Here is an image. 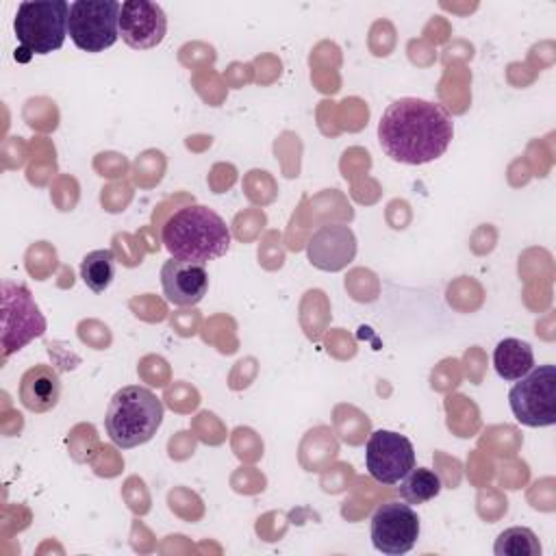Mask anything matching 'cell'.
<instances>
[{"label": "cell", "mask_w": 556, "mask_h": 556, "mask_svg": "<svg viewBox=\"0 0 556 556\" xmlns=\"http://www.w3.org/2000/svg\"><path fill=\"white\" fill-rule=\"evenodd\" d=\"M452 137L450 113L441 104L421 98L391 102L378 122V141L384 154L406 165H424L443 156Z\"/></svg>", "instance_id": "obj_1"}, {"label": "cell", "mask_w": 556, "mask_h": 556, "mask_svg": "<svg viewBox=\"0 0 556 556\" xmlns=\"http://www.w3.org/2000/svg\"><path fill=\"white\" fill-rule=\"evenodd\" d=\"M161 239L172 258L206 263L224 256L230 248V230L226 222L204 204L178 208L165 222Z\"/></svg>", "instance_id": "obj_2"}, {"label": "cell", "mask_w": 556, "mask_h": 556, "mask_svg": "<svg viewBox=\"0 0 556 556\" xmlns=\"http://www.w3.org/2000/svg\"><path fill=\"white\" fill-rule=\"evenodd\" d=\"M163 402L146 387L128 384L115 391L104 415V428L109 439L130 450L148 443L163 424Z\"/></svg>", "instance_id": "obj_3"}, {"label": "cell", "mask_w": 556, "mask_h": 556, "mask_svg": "<svg viewBox=\"0 0 556 556\" xmlns=\"http://www.w3.org/2000/svg\"><path fill=\"white\" fill-rule=\"evenodd\" d=\"M70 4L65 0H30L17 7L13 30L22 52L50 54L67 35Z\"/></svg>", "instance_id": "obj_4"}, {"label": "cell", "mask_w": 556, "mask_h": 556, "mask_svg": "<svg viewBox=\"0 0 556 556\" xmlns=\"http://www.w3.org/2000/svg\"><path fill=\"white\" fill-rule=\"evenodd\" d=\"M117 0H74L70 4L67 35L85 52H102L119 39Z\"/></svg>", "instance_id": "obj_5"}, {"label": "cell", "mask_w": 556, "mask_h": 556, "mask_svg": "<svg viewBox=\"0 0 556 556\" xmlns=\"http://www.w3.org/2000/svg\"><path fill=\"white\" fill-rule=\"evenodd\" d=\"M508 404L523 426L545 428L556 424V367L539 365L515 380L508 391Z\"/></svg>", "instance_id": "obj_6"}, {"label": "cell", "mask_w": 556, "mask_h": 556, "mask_svg": "<svg viewBox=\"0 0 556 556\" xmlns=\"http://www.w3.org/2000/svg\"><path fill=\"white\" fill-rule=\"evenodd\" d=\"M2 356L22 350L30 339L41 337L46 317L24 285L2 282Z\"/></svg>", "instance_id": "obj_7"}, {"label": "cell", "mask_w": 556, "mask_h": 556, "mask_svg": "<svg viewBox=\"0 0 556 556\" xmlns=\"http://www.w3.org/2000/svg\"><path fill=\"white\" fill-rule=\"evenodd\" d=\"M365 465L380 484H397L415 467L413 443L393 430H374L365 445Z\"/></svg>", "instance_id": "obj_8"}, {"label": "cell", "mask_w": 556, "mask_h": 556, "mask_svg": "<svg viewBox=\"0 0 556 556\" xmlns=\"http://www.w3.org/2000/svg\"><path fill=\"white\" fill-rule=\"evenodd\" d=\"M369 534L378 552L389 556L406 554L417 543L419 517L410 504L387 502L371 515Z\"/></svg>", "instance_id": "obj_9"}, {"label": "cell", "mask_w": 556, "mask_h": 556, "mask_svg": "<svg viewBox=\"0 0 556 556\" xmlns=\"http://www.w3.org/2000/svg\"><path fill=\"white\" fill-rule=\"evenodd\" d=\"M167 30L165 11L150 0H126L119 13V35L135 50H148L163 41Z\"/></svg>", "instance_id": "obj_10"}, {"label": "cell", "mask_w": 556, "mask_h": 556, "mask_svg": "<svg viewBox=\"0 0 556 556\" xmlns=\"http://www.w3.org/2000/svg\"><path fill=\"white\" fill-rule=\"evenodd\" d=\"M306 256L321 271H341L356 256V237L345 224H326L308 239Z\"/></svg>", "instance_id": "obj_11"}, {"label": "cell", "mask_w": 556, "mask_h": 556, "mask_svg": "<svg viewBox=\"0 0 556 556\" xmlns=\"http://www.w3.org/2000/svg\"><path fill=\"white\" fill-rule=\"evenodd\" d=\"M161 287L167 302L176 306H193L206 295L208 274L202 263L169 258L161 267Z\"/></svg>", "instance_id": "obj_12"}, {"label": "cell", "mask_w": 556, "mask_h": 556, "mask_svg": "<svg viewBox=\"0 0 556 556\" xmlns=\"http://www.w3.org/2000/svg\"><path fill=\"white\" fill-rule=\"evenodd\" d=\"M20 402L30 413H48L59 404L61 378L52 365L28 367L17 387Z\"/></svg>", "instance_id": "obj_13"}, {"label": "cell", "mask_w": 556, "mask_h": 556, "mask_svg": "<svg viewBox=\"0 0 556 556\" xmlns=\"http://www.w3.org/2000/svg\"><path fill=\"white\" fill-rule=\"evenodd\" d=\"M493 367L500 378L515 382L534 367V352L530 343L521 339H502L493 350Z\"/></svg>", "instance_id": "obj_14"}, {"label": "cell", "mask_w": 556, "mask_h": 556, "mask_svg": "<svg viewBox=\"0 0 556 556\" xmlns=\"http://www.w3.org/2000/svg\"><path fill=\"white\" fill-rule=\"evenodd\" d=\"M80 278L93 293H102L115 278V252L104 248L85 254L80 261Z\"/></svg>", "instance_id": "obj_15"}, {"label": "cell", "mask_w": 556, "mask_h": 556, "mask_svg": "<svg viewBox=\"0 0 556 556\" xmlns=\"http://www.w3.org/2000/svg\"><path fill=\"white\" fill-rule=\"evenodd\" d=\"M441 478L428 469V467H413L402 480H400V497L406 504H424L434 500L441 493Z\"/></svg>", "instance_id": "obj_16"}, {"label": "cell", "mask_w": 556, "mask_h": 556, "mask_svg": "<svg viewBox=\"0 0 556 556\" xmlns=\"http://www.w3.org/2000/svg\"><path fill=\"white\" fill-rule=\"evenodd\" d=\"M493 552L497 556H541V543L530 528L515 526L500 532Z\"/></svg>", "instance_id": "obj_17"}]
</instances>
